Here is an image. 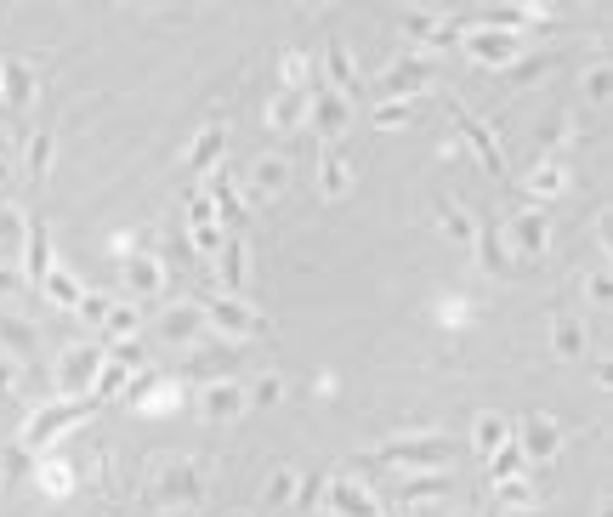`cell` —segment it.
Listing matches in <instances>:
<instances>
[{"mask_svg":"<svg viewBox=\"0 0 613 517\" xmlns=\"http://www.w3.org/2000/svg\"><path fill=\"white\" fill-rule=\"evenodd\" d=\"M460 449L455 438H443V432H421V438H403V444H381L369 455V466H426V472H449Z\"/></svg>","mask_w":613,"mask_h":517,"instance_id":"obj_1","label":"cell"},{"mask_svg":"<svg viewBox=\"0 0 613 517\" xmlns=\"http://www.w3.org/2000/svg\"><path fill=\"white\" fill-rule=\"evenodd\" d=\"M193 307H199L205 330H211V336H222L228 347H239V341H250V336H267V319H262V313H250L245 302L216 296V302H193Z\"/></svg>","mask_w":613,"mask_h":517,"instance_id":"obj_2","label":"cell"},{"mask_svg":"<svg viewBox=\"0 0 613 517\" xmlns=\"http://www.w3.org/2000/svg\"><path fill=\"white\" fill-rule=\"evenodd\" d=\"M86 415H97V398H57V404H40V415L23 427V444L29 449H46L57 444L69 427H80Z\"/></svg>","mask_w":613,"mask_h":517,"instance_id":"obj_3","label":"cell"},{"mask_svg":"<svg viewBox=\"0 0 613 517\" xmlns=\"http://www.w3.org/2000/svg\"><path fill=\"white\" fill-rule=\"evenodd\" d=\"M426 86H432V63H426V57H403V63H392L369 91H375L381 103H415Z\"/></svg>","mask_w":613,"mask_h":517,"instance_id":"obj_4","label":"cell"},{"mask_svg":"<svg viewBox=\"0 0 613 517\" xmlns=\"http://www.w3.org/2000/svg\"><path fill=\"white\" fill-rule=\"evenodd\" d=\"M97 375H103V347H69V353L57 358V393L63 398H91Z\"/></svg>","mask_w":613,"mask_h":517,"instance_id":"obj_5","label":"cell"},{"mask_svg":"<svg viewBox=\"0 0 613 517\" xmlns=\"http://www.w3.org/2000/svg\"><path fill=\"white\" fill-rule=\"evenodd\" d=\"M307 125H313V137L335 143V137L352 125V103L341 97V91H330V86H313L307 91Z\"/></svg>","mask_w":613,"mask_h":517,"instance_id":"obj_6","label":"cell"},{"mask_svg":"<svg viewBox=\"0 0 613 517\" xmlns=\"http://www.w3.org/2000/svg\"><path fill=\"white\" fill-rule=\"evenodd\" d=\"M500 239H511L517 262H540L545 245H551V216H545V205H540V211H517L506 222V233H500ZM511 250H506V256H511Z\"/></svg>","mask_w":613,"mask_h":517,"instance_id":"obj_7","label":"cell"},{"mask_svg":"<svg viewBox=\"0 0 613 517\" xmlns=\"http://www.w3.org/2000/svg\"><path fill=\"white\" fill-rule=\"evenodd\" d=\"M52 233H46V222L40 216H23V256H18V273H23V285L40 290V279L52 273Z\"/></svg>","mask_w":613,"mask_h":517,"instance_id":"obj_8","label":"cell"},{"mask_svg":"<svg viewBox=\"0 0 613 517\" xmlns=\"http://www.w3.org/2000/svg\"><path fill=\"white\" fill-rule=\"evenodd\" d=\"M324 500H330L335 517H381V500L369 483H352V478H324Z\"/></svg>","mask_w":613,"mask_h":517,"instance_id":"obj_9","label":"cell"},{"mask_svg":"<svg viewBox=\"0 0 613 517\" xmlns=\"http://www.w3.org/2000/svg\"><path fill=\"white\" fill-rule=\"evenodd\" d=\"M199 194L211 199V211L222 216V222H228V233H245V228H250V211H245V199H239V188H233L228 171H211Z\"/></svg>","mask_w":613,"mask_h":517,"instance_id":"obj_10","label":"cell"},{"mask_svg":"<svg viewBox=\"0 0 613 517\" xmlns=\"http://www.w3.org/2000/svg\"><path fill=\"white\" fill-rule=\"evenodd\" d=\"M0 103H6V114H29V103H35V69L23 57H0Z\"/></svg>","mask_w":613,"mask_h":517,"instance_id":"obj_11","label":"cell"},{"mask_svg":"<svg viewBox=\"0 0 613 517\" xmlns=\"http://www.w3.org/2000/svg\"><path fill=\"white\" fill-rule=\"evenodd\" d=\"M557 449H562L557 421H551V415H528L523 438H517V455H528V461H557Z\"/></svg>","mask_w":613,"mask_h":517,"instance_id":"obj_12","label":"cell"},{"mask_svg":"<svg viewBox=\"0 0 613 517\" xmlns=\"http://www.w3.org/2000/svg\"><path fill=\"white\" fill-rule=\"evenodd\" d=\"M449 114H455V120H460V131H466V143L477 148V160L489 165L494 177H506V154H500V143H494V137H489V125L477 120V114H466V108H460V103H449Z\"/></svg>","mask_w":613,"mask_h":517,"instance_id":"obj_13","label":"cell"},{"mask_svg":"<svg viewBox=\"0 0 613 517\" xmlns=\"http://www.w3.org/2000/svg\"><path fill=\"white\" fill-rule=\"evenodd\" d=\"M125 290H131V302H159V296H165L159 256H131V262H125Z\"/></svg>","mask_w":613,"mask_h":517,"instance_id":"obj_14","label":"cell"},{"mask_svg":"<svg viewBox=\"0 0 613 517\" xmlns=\"http://www.w3.org/2000/svg\"><path fill=\"white\" fill-rule=\"evenodd\" d=\"M199 410H205V421H239V415L250 410L245 387H239V381H211V387L199 393Z\"/></svg>","mask_w":613,"mask_h":517,"instance_id":"obj_15","label":"cell"},{"mask_svg":"<svg viewBox=\"0 0 613 517\" xmlns=\"http://www.w3.org/2000/svg\"><path fill=\"white\" fill-rule=\"evenodd\" d=\"M466 46H472L477 63H494V69H511V63L523 57V35H500V29H483V35H472Z\"/></svg>","mask_w":613,"mask_h":517,"instance_id":"obj_16","label":"cell"},{"mask_svg":"<svg viewBox=\"0 0 613 517\" xmlns=\"http://www.w3.org/2000/svg\"><path fill=\"white\" fill-rule=\"evenodd\" d=\"M222 148H228V131L211 120L205 131H199V137H193V148H188V160H182V171H193V177H211L216 160H222Z\"/></svg>","mask_w":613,"mask_h":517,"instance_id":"obj_17","label":"cell"},{"mask_svg":"<svg viewBox=\"0 0 613 517\" xmlns=\"http://www.w3.org/2000/svg\"><path fill=\"white\" fill-rule=\"evenodd\" d=\"M222 290H228V302H239V290H245V279H250V268H245V233H222Z\"/></svg>","mask_w":613,"mask_h":517,"instance_id":"obj_18","label":"cell"},{"mask_svg":"<svg viewBox=\"0 0 613 517\" xmlns=\"http://www.w3.org/2000/svg\"><path fill=\"white\" fill-rule=\"evenodd\" d=\"M0 347L18 358V364H29V358L40 353V330L29 319H18V313H6V307H0Z\"/></svg>","mask_w":613,"mask_h":517,"instance_id":"obj_19","label":"cell"},{"mask_svg":"<svg viewBox=\"0 0 613 517\" xmlns=\"http://www.w3.org/2000/svg\"><path fill=\"white\" fill-rule=\"evenodd\" d=\"M159 330H165V336H171V341H182V347H193V341H205V336H211V330H205V319H199V307H193V302H176L171 313L159 319Z\"/></svg>","mask_w":613,"mask_h":517,"instance_id":"obj_20","label":"cell"},{"mask_svg":"<svg viewBox=\"0 0 613 517\" xmlns=\"http://www.w3.org/2000/svg\"><path fill=\"white\" fill-rule=\"evenodd\" d=\"M284 182H290V160H284V154H267V160L250 165V194H256V199L284 194Z\"/></svg>","mask_w":613,"mask_h":517,"instance_id":"obj_21","label":"cell"},{"mask_svg":"<svg viewBox=\"0 0 613 517\" xmlns=\"http://www.w3.org/2000/svg\"><path fill=\"white\" fill-rule=\"evenodd\" d=\"M324 69H330V80H324V86L330 91H341V97H358V69H352V57H347V46H341V40H330V46H324Z\"/></svg>","mask_w":613,"mask_h":517,"instance_id":"obj_22","label":"cell"},{"mask_svg":"<svg viewBox=\"0 0 613 517\" xmlns=\"http://www.w3.org/2000/svg\"><path fill=\"white\" fill-rule=\"evenodd\" d=\"M347 188H352V165L341 160L335 148H324V154H318V194H324V199H341Z\"/></svg>","mask_w":613,"mask_h":517,"instance_id":"obj_23","label":"cell"},{"mask_svg":"<svg viewBox=\"0 0 613 517\" xmlns=\"http://www.w3.org/2000/svg\"><path fill=\"white\" fill-rule=\"evenodd\" d=\"M267 125H307V91L279 86L267 97Z\"/></svg>","mask_w":613,"mask_h":517,"instance_id":"obj_24","label":"cell"},{"mask_svg":"<svg viewBox=\"0 0 613 517\" xmlns=\"http://www.w3.org/2000/svg\"><path fill=\"white\" fill-rule=\"evenodd\" d=\"M449 489H455V478H449V472H421V478H403L392 495L409 506V500H438V495H449Z\"/></svg>","mask_w":613,"mask_h":517,"instance_id":"obj_25","label":"cell"},{"mask_svg":"<svg viewBox=\"0 0 613 517\" xmlns=\"http://www.w3.org/2000/svg\"><path fill=\"white\" fill-rule=\"evenodd\" d=\"M159 489H165V500H199V466H193V461L165 466V478H159Z\"/></svg>","mask_w":613,"mask_h":517,"instance_id":"obj_26","label":"cell"},{"mask_svg":"<svg viewBox=\"0 0 613 517\" xmlns=\"http://www.w3.org/2000/svg\"><path fill=\"white\" fill-rule=\"evenodd\" d=\"M477 256H483V268L489 273H506L511 268V256H506V239H500V228H494V222H477Z\"/></svg>","mask_w":613,"mask_h":517,"instance_id":"obj_27","label":"cell"},{"mask_svg":"<svg viewBox=\"0 0 613 517\" xmlns=\"http://www.w3.org/2000/svg\"><path fill=\"white\" fill-rule=\"evenodd\" d=\"M551 336H557V358H568V364L585 358V324H579L574 313H557V330H551Z\"/></svg>","mask_w":613,"mask_h":517,"instance_id":"obj_28","label":"cell"},{"mask_svg":"<svg viewBox=\"0 0 613 517\" xmlns=\"http://www.w3.org/2000/svg\"><path fill=\"white\" fill-rule=\"evenodd\" d=\"M398 29H403V35H415V40H426V46H438L443 18H438V12H421V6H415V12H403V18H398Z\"/></svg>","mask_w":613,"mask_h":517,"instance_id":"obj_29","label":"cell"},{"mask_svg":"<svg viewBox=\"0 0 613 517\" xmlns=\"http://www.w3.org/2000/svg\"><path fill=\"white\" fill-rule=\"evenodd\" d=\"M40 296H52V302H57V307H69V313L80 307V285H74L69 273H57V268L40 279Z\"/></svg>","mask_w":613,"mask_h":517,"instance_id":"obj_30","label":"cell"},{"mask_svg":"<svg viewBox=\"0 0 613 517\" xmlns=\"http://www.w3.org/2000/svg\"><path fill=\"white\" fill-rule=\"evenodd\" d=\"M506 444H511V427L500 421V415H483V421H477V449L494 455V449H506Z\"/></svg>","mask_w":613,"mask_h":517,"instance_id":"obj_31","label":"cell"},{"mask_svg":"<svg viewBox=\"0 0 613 517\" xmlns=\"http://www.w3.org/2000/svg\"><path fill=\"white\" fill-rule=\"evenodd\" d=\"M0 245L12 250V256H23V211L18 205H0Z\"/></svg>","mask_w":613,"mask_h":517,"instance_id":"obj_32","label":"cell"},{"mask_svg":"<svg viewBox=\"0 0 613 517\" xmlns=\"http://www.w3.org/2000/svg\"><path fill=\"white\" fill-rule=\"evenodd\" d=\"M551 69H557V57H551V52H545V57H517V63L506 69V80H511V86H523V80H534V74H551Z\"/></svg>","mask_w":613,"mask_h":517,"instance_id":"obj_33","label":"cell"},{"mask_svg":"<svg viewBox=\"0 0 613 517\" xmlns=\"http://www.w3.org/2000/svg\"><path fill=\"white\" fill-rule=\"evenodd\" d=\"M137 319H142V313H137V307H120V302H114V307H108V336H120V341H137Z\"/></svg>","mask_w":613,"mask_h":517,"instance_id":"obj_34","label":"cell"},{"mask_svg":"<svg viewBox=\"0 0 613 517\" xmlns=\"http://www.w3.org/2000/svg\"><path fill=\"white\" fill-rule=\"evenodd\" d=\"M562 188V165L557 160H545V165H534V177H528V194H540V199H551Z\"/></svg>","mask_w":613,"mask_h":517,"instance_id":"obj_35","label":"cell"},{"mask_svg":"<svg viewBox=\"0 0 613 517\" xmlns=\"http://www.w3.org/2000/svg\"><path fill=\"white\" fill-rule=\"evenodd\" d=\"M108 307H114V296H103V290H80V307H74V313H80L86 324H103Z\"/></svg>","mask_w":613,"mask_h":517,"instance_id":"obj_36","label":"cell"},{"mask_svg":"<svg viewBox=\"0 0 613 517\" xmlns=\"http://www.w3.org/2000/svg\"><path fill=\"white\" fill-rule=\"evenodd\" d=\"M517 466H523V455H517V444H506V449H494V455H489V478L511 483V478H517Z\"/></svg>","mask_w":613,"mask_h":517,"instance_id":"obj_37","label":"cell"},{"mask_svg":"<svg viewBox=\"0 0 613 517\" xmlns=\"http://www.w3.org/2000/svg\"><path fill=\"white\" fill-rule=\"evenodd\" d=\"M46 165H52V131H40L35 143H29V177L46 182Z\"/></svg>","mask_w":613,"mask_h":517,"instance_id":"obj_38","label":"cell"},{"mask_svg":"<svg viewBox=\"0 0 613 517\" xmlns=\"http://www.w3.org/2000/svg\"><path fill=\"white\" fill-rule=\"evenodd\" d=\"M421 114V103H375V125H409Z\"/></svg>","mask_w":613,"mask_h":517,"instance_id":"obj_39","label":"cell"},{"mask_svg":"<svg viewBox=\"0 0 613 517\" xmlns=\"http://www.w3.org/2000/svg\"><path fill=\"white\" fill-rule=\"evenodd\" d=\"M165 262H176V268H199V256H193V245L182 239V228H171V239H165Z\"/></svg>","mask_w":613,"mask_h":517,"instance_id":"obj_40","label":"cell"},{"mask_svg":"<svg viewBox=\"0 0 613 517\" xmlns=\"http://www.w3.org/2000/svg\"><path fill=\"white\" fill-rule=\"evenodd\" d=\"M279 398H284V375H262L245 393V404H279Z\"/></svg>","mask_w":613,"mask_h":517,"instance_id":"obj_41","label":"cell"},{"mask_svg":"<svg viewBox=\"0 0 613 517\" xmlns=\"http://www.w3.org/2000/svg\"><path fill=\"white\" fill-rule=\"evenodd\" d=\"M443 233H455V239H477V222L460 205H443Z\"/></svg>","mask_w":613,"mask_h":517,"instance_id":"obj_42","label":"cell"},{"mask_svg":"<svg viewBox=\"0 0 613 517\" xmlns=\"http://www.w3.org/2000/svg\"><path fill=\"white\" fill-rule=\"evenodd\" d=\"M290 489H296V472H273V478H267V506L290 500Z\"/></svg>","mask_w":613,"mask_h":517,"instance_id":"obj_43","label":"cell"},{"mask_svg":"<svg viewBox=\"0 0 613 517\" xmlns=\"http://www.w3.org/2000/svg\"><path fill=\"white\" fill-rule=\"evenodd\" d=\"M591 103H608V57H596L591 69Z\"/></svg>","mask_w":613,"mask_h":517,"instance_id":"obj_44","label":"cell"},{"mask_svg":"<svg viewBox=\"0 0 613 517\" xmlns=\"http://www.w3.org/2000/svg\"><path fill=\"white\" fill-rule=\"evenodd\" d=\"M0 296H35V290L23 285V273H18V268H0Z\"/></svg>","mask_w":613,"mask_h":517,"instance_id":"obj_45","label":"cell"},{"mask_svg":"<svg viewBox=\"0 0 613 517\" xmlns=\"http://www.w3.org/2000/svg\"><path fill=\"white\" fill-rule=\"evenodd\" d=\"M318 495H324V478H301V495H296V506H313Z\"/></svg>","mask_w":613,"mask_h":517,"instance_id":"obj_46","label":"cell"},{"mask_svg":"<svg viewBox=\"0 0 613 517\" xmlns=\"http://www.w3.org/2000/svg\"><path fill=\"white\" fill-rule=\"evenodd\" d=\"M591 302H596V307H608V273H602V268L591 273Z\"/></svg>","mask_w":613,"mask_h":517,"instance_id":"obj_47","label":"cell"},{"mask_svg":"<svg viewBox=\"0 0 613 517\" xmlns=\"http://www.w3.org/2000/svg\"><path fill=\"white\" fill-rule=\"evenodd\" d=\"M500 517H545L540 506H523V512H500Z\"/></svg>","mask_w":613,"mask_h":517,"instance_id":"obj_48","label":"cell"},{"mask_svg":"<svg viewBox=\"0 0 613 517\" xmlns=\"http://www.w3.org/2000/svg\"><path fill=\"white\" fill-rule=\"evenodd\" d=\"M6 148H12V137H6V125H0V160H6Z\"/></svg>","mask_w":613,"mask_h":517,"instance_id":"obj_49","label":"cell"},{"mask_svg":"<svg viewBox=\"0 0 613 517\" xmlns=\"http://www.w3.org/2000/svg\"><path fill=\"white\" fill-rule=\"evenodd\" d=\"M381 517H398V506H381Z\"/></svg>","mask_w":613,"mask_h":517,"instance_id":"obj_50","label":"cell"},{"mask_svg":"<svg viewBox=\"0 0 613 517\" xmlns=\"http://www.w3.org/2000/svg\"><path fill=\"white\" fill-rule=\"evenodd\" d=\"M460 517H472V512H460Z\"/></svg>","mask_w":613,"mask_h":517,"instance_id":"obj_51","label":"cell"}]
</instances>
